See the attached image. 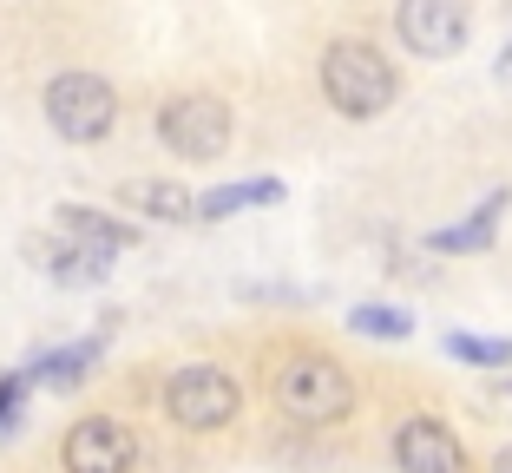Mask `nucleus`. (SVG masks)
I'll return each instance as SVG.
<instances>
[{"label":"nucleus","mask_w":512,"mask_h":473,"mask_svg":"<svg viewBox=\"0 0 512 473\" xmlns=\"http://www.w3.org/2000/svg\"><path fill=\"white\" fill-rule=\"evenodd\" d=\"M322 92H329V106L342 119H381L394 106L401 79H394V66L368 40H335L322 53Z\"/></svg>","instance_id":"nucleus-1"},{"label":"nucleus","mask_w":512,"mask_h":473,"mask_svg":"<svg viewBox=\"0 0 512 473\" xmlns=\"http://www.w3.org/2000/svg\"><path fill=\"white\" fill-rule=\"evenodd\" d=\"M270 388H276V408L289 421H302V428H335L355 408V382H348V368L329 362V355H289Z\"/></svg>","instance_id":"nucleus-2"},{"label":"nucleus","mask_w":512,"mask_h":473,"mask_svg":"<svg viewBox=\"0 0 512 473\" xmlns=\"http://www.w3.org/2000/svg\"><path fill=\"white\" fill-rule=\"evenodd\" d=\"M46 125L66 138V145H92L119 125V92L92 73H60L46 86Z\"/></svg>","instance_id":"nucleus-3"},{"label":"nucleus","mask_w":512,"mask_h":473,"mask_svg":"<svg viewBox=\"0 0 512 473\" xmlns=\"http://www.w3.org/2000/svg\"><path fill=\"white\" fill-rule=\"evenodd\" d=\"M165 408H171V421H178V428L211 434V428H230V421H237L243 395H237V382H230L217 362H191V368H178V375H171Z\"/></svg>","instance_id":"nucleus-4"},{"label":"nucleus","mask_w":512,"mask_h":473,"mask_svg":"<svg viewBox=\"0 0 512 473\" xmlns=\"http://www.w3.org/2000/svg\"><path fill=\"white\" fill-rule=\"evenodd\" d=\"M158 138H165L178 158H217L230 145V106L211 92H184L158 112Z\"/></svg>","instance_id":"nucleus-5"},{"label":"nucleus","mask_w":512,"mask_h":473,"mask_svg":"<svg viewBox=\"0 0 512 473\" xmlns=\"http://www.w3.org/2000/svg\"><path fill=\"white\" fill-rule=\"evenodd\" d=\"M394 33L421 60H453L467 46V0H401L394 7Z\"/></svg>","instance_id":"nucleus-6"},{"label":"nucleus","mask_w":512,"mask_h":473,"mask_svg":"<svg viewBox=\"0 0 512 473\" xmlns=\"http://www.w3.org/2000/svg\"><path fill=\"white\" fill-rule=\"evenodd\" d=\"M66 473H132L138 467V434L112 414H86L60 447Z\"/></svg>","instance_id":"nucleus-7"},{"label":"nucleus","mask_w":512,"mask_h":473,"mask_svg":"<svg viewBox=\"0 0 512 473\" xmlns=\"http://www.w3.org/2000/svg\"><path fill=\"white\" fill-rule=\"evenodd\" d=\"M394 467L401 473H467V447L447 421L434 414H407L394 428Z\"/></svg>","instance_id":"nucleus-8"},{"label":"nucleus","mask_w":512,"mask_h":473,"mask_svg":"<svg viewBox=\"0 0 512 473\" xmlns=\"http://www.w3.org/2000/svg\"><path fill=\"white\" fill-rule=\"evenodd\" d=\"M60 237L99 250V257H119V250L132 244V224H119V217H106V211H92V204H66V211H60Z\"/></svg>","instance_id":"nucleus-9"},{"label":"nucleus","mask_w":512,"mask_h":473,"mask_svg":"<svg viewBox=\"0 0 512 473\" xmlns=\"http://www.w3.org/2000/svg\"><path fill=\"white\" fill-rule=\"evenodd\" d=\"M125 211H145V217H171V224H184V217H197V198L184 191V184H171V178H132V184H125Z\"/></svg>","instance_id":"nucleus-10"},{"label":"nucleus","mask_w":512,"mask_h":473,"mask_svg":"<svg viewBox=\"0 0 512 473\" xmlns=\"http://www.w3.org/2000/svg\"><path fill=\"white\" fill-rule=\"evenodd\" d=\"M499 211H506V191H493V198H486L467 224L434 230V250H486V244H493V230H499Z\"/></svg>","instance_id":"nucleus-11"},{"label":"nucleus","mask_w":512,"mask_h":473,"mask_svg":"<svg viewBox=\"0 0 512 473\" xmlns=\"http://www.w3.org/2000/svg\"><path fill=\"white\" fill-rule=\"evenodd\" d=\"M86 362H99V342H73V349H53L33 362V382L46 388H79L86 382Z\"/></svg>","instance_id":"nucleus-12"},{"label":"nucleus","mask_w":512,"mask_h":473,"mask_svg":"<svg viewBox=\"0 0 512 473\" xmlns=\"http://www.w3.org/2000/svg\"><path fill=\"white\" fill-rule=\"evenodd\" d=\"M276 198H283L276 178H250V184H230V191L197 198V217H230V211H243V204H276Z\"/></svg>","instance_id":"nucleus-13"},{"label":"nucleus","mask_w":512,"mask_h":473,"mask_svg":"<svg viewBox=\"0 0 512 473\" xmlns=\"http://www.w3.org/2000/svg\"><path fill=\"white\" fill-rule=\"evenodd\" d=\"M106 263H112V257H99V250L73 244V237H66L60 250H46V270L60 276V283H99V276H106Z\"/></svg>","instance_id":"nucleus-14"},{"label":"nucleus","mask_w":512,"mask_h":473,"mask_svg":"<svg viewBox=\"0 0 512 473\" xmlns=\"http://www.w3.org/2000/svg\"><path fill=\"white\" fill-rule=\"evenodd\" d=\"M447 355H460V362H480V368H506V362H512V342H486V336H447Z\"/></svg>","instance_id":"nucleus-15"},{"label":"nucleus","mask_w":512,"mask_h":473,"mask_svg":"<svg viewBox=\"0 0 512 473\" xmlns=\"http://www.w3.org/2000/svg\"><path fill=\"white\" fill-rule=\"evenodd\" d=\"M348 322H355L362 336H388V342H401L407 329H414V322H407L401 309H381V303H362V309H355V316H348Z\"/></svg>","instance_id":"nucleus-16"},{"label":"nucleus","mask_w":512,"mask_h":473,"mask_svg":"<svg viewBox=\"0 0 512 473\" xmlns=\"http://www.w3.org/2000/svg\"><path fill=\"white\" fill-rule=\"evenodd\" d=\"M27 382H33V375H14V382H0V434L20 428V401H27Z\"/></svg>","instance_id":"nucleus-17"},{"label":"nucleus","mask_w":512,"mask_h":473,"mask_svg":"<svg viewBox=\"0 0 512 473\" xmlns=\"http://www.w3.org/2000/svg\"><path fill=\"white\" fill-rule=\"evenodd\" d=\"M499 79L512 86V40H506V53H499Z\"/></svg>","instance_id":"nucleus-18"},{"label":"nucleus","mask_w":512,"mask_h":473,"mask_svg":"<svg viewBox=\"0 0 512 473\" xmlns=\"http://www.w3.org/2000/svg\"><path fill=\"white\" fill-rule=\"evenodd\" d=\"M493 473H512V447H499V454H493Z\"/></svg>","instance_id":"nucleus-19"},{"label":"nucleus","mask_w":512,"mask_h":473,"mask_svg":"<svg viewBox=\"0 0 512 473\" xmlns=\"http://www.w3.org/2000/svg\"><path fill=\"white\" fill-rule=\"evenodd\" d=\"M506 395H512V382H506Z\"/></svg>","instance_id":"nucleus-20"}]
</instances>
